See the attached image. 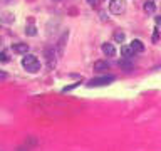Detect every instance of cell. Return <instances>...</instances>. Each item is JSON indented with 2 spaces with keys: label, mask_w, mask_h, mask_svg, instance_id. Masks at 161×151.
<instances>
[{
  "label": "cell",
  "mask_w": 161,
  "mask_h": 151,
  "mask_svg": "<svg viewBox=\"0 0 161 151\" xmlns=\"http://www.w3.org/2000/svg\"><path fill=\"white\" fill-rule=\"evenodd\" d=\"M22 66L27 72H32V74L40 69V62L34 54H25V57L22 59Z\"/></svg>",
  "instance_id": "6da1fadb"
},
{
  "label": "cell",
  "mask_w": 161,
  "mask_h": 151,
  "mask_svg": "<svg viewBox=\"0 0 161 151\" xmlns=\"http://www.w3.org/2000/svg\"><path fill=\"white\" fill-rule=\"evenodd\" d=\"M116 79L114 76H101V77H94V79H91L87 82V86L89 87H101V86H107L111 84Z\"/></svg>",
  "instance_id": "7a4b0ae2"
},
{
  "label": "cell",
  "mask_w": 161,
  "mask_h": 151,
  "mask_svg": "<svg viewBox=\"0 0 161 151\" xmlns=\"http://www.w3.org/2000/svg\"><path fill=\"white\" fill-rule=\"evenodd\" d=\"M126 10V0H109V12L114 15H121Z\"/></svg>",
  "instance_id": "3957f363"
},
{
  "label": "cell",
  "mask_w": 161,
  "mask_h": 151,
  "mask_svg": "<svg viewBox=\"0 0 161 151\" xmlns=\"http://www.w3.org/2000/svg\"><path fill=\"white\" fill-rule=\"evenodd\" d=\"M67 39H69V30H66L64 34H62L61 39H59V42H57V56H59V57L64 54V47H66Z\"/></svg>",
  "instance_id": "277c9868"
},
{
  "label": "cell",
  "mask_w": 161,
  "mask_h": 151,
  "mask_svg": "<svg viewBox=\"0 0 161 151\" xmlns=\"http://www.w3.org/2000/svg\"><path fill=\"white\" fill-rule=\"evenodd\" d=\"M12 51L15 52V54H27L29 52V44H24V42L12 44Z\"/></svg>",
  "instance_id": "5b68a950"
},
{
  "label": "cell",
  "mask_w": 161,
  "mask_h": 151,
  "mask_svg": "<svg viewBox=\"0 0 161 151\" xmlns=\"http://www.w3.org/2000/svg\"><path fill=\"white\" fill-rule=\"evenodd\" d=\"M46 59H47V67L49 69H54L56 67V59H54V49H46Z\"/></svg>",
  "instance_id": "8992f818"
},
{
  "label": "cell",
  "mask_w": 161,
  "mask_h": 151,
  "mask_svg": "<svg viewBox=\"0 0 161 151\" xmlns=\"http://www.w3.org/2000/svg\"><path fill=\"white\" fill-rule=\"evenodd\" d=\"M102 52H104L107 57H114L116 56V49H114L113 44H109V42L102 44Z\"/></svg>",
  "instance_id": "52a82bcc"
},
{
  "label": "cell",
  "mask_w": 161,
  "mask_h": 151,
  "mask_svg": "<svg viewBox=\"0 0 161 151\" xmlns=\"http://www.w3.org/2000/svg\"><path fill=\"white\" fill-rule=\"evenodd\" d=\"M92 69H94V71H107V69H109V62H107V61H96L94 62V66H92Z\"/></svg>",
  "instance_id": "ba28073f"
},
{
  "label": "cell",
  "mask_w": 161,
  "mask_h": 151,
  "mask_svg": "<svg viewBox=\"0 0 161 151\" xmlns=\"http://www.w3.org/2000/svg\"><path fill=\"white\" fill-rule=\"evenodd\" d=\"M121 56H123L124 59H131V57L134 56V51L131 49V46H123L121 47Z\"/></svg>",
  "instance_id": "9c48e42d"
},
{
  "label": "cell",
  "mask_w": 161,
  "mask_h": 151,
  "mask_svg": "<svg viewBox=\"0 0 161 151\" xmlns=\"http://www.w3.org/2000/svg\"><path fill=\"white\" fill-rule=\"evenodd\" d=\"M131 49L134 51V54H136V52H143L144 51V44L141 40H138V39H134V40L131 42Z\"/></svg>",
  "instance_id": "30bf717a"
},
{
  "label": "cell",
  "mask_w": 161,
  "mask_h": 151,
  "mask_svg": "<svg viewBox=\"0 0 161 151\" xmlns=\"http://www.w3.org/2000/svg\"><path fill=\"white\" fill-rule=\"evenodd\" d=\"M143 8H144L146 13H154V10H156V3L151 2V0H148V2H144Z\"/></svg>",
  "instance_id": "8fae6325"
},
{
  "label": "cell",
  "mask_w": 161,
  "mask_h": 151,
  "mask_svg": "<svg viewBox=\"0 0 161 151\" xmlns=\"http://www.w3.org/2000/svg\"><path fill=\"white\" fill-rule=\"evenodd\" d=\"M113 39L118 44H123L124 40H126V35H124V32H121V30H116L114 34H113Z\"/></svg>",
  "instance_id": "7c38bea8"
},
{
  "label": "cell",
  "mask_w": 161,
  "mask_h": 151,
  "mask_svg": "<svg viewBox=\"0 0 161 151\" xmlns=\"http://www.w3.org/2000/svg\"><path fill=\"white\" fill-rule=\"evenodd\" d=\"M0 20L5 22V24H10V22H13V15L10 12H3L2 15H0Z\"/></svg>",
  "instance_id": "4fadbf2b"
},
{
  "label": "cell",
  "mask_w": 161,
  "mask_h": 151,
  "mask_svg": "<svg viewBox=\"0 0 161 151\" xmlns=\"http://www.w3.org/2000/svg\"><path fill=\"white\" fill-rule=\"evenodd\" d=\"M25 34H27V35H30V37H34V35H37V29L30 24V25L25 27Z\"/></svg>",
  "instance_id": "5bb4252c"
},
{
  "label": "cell",
  "mask_w": 161,
  "mask_h": 151,
  "mask_svg": "<svg viewBox=\"0 0 161 151\" xmlns=\"http://www.w3.org/2000/svg\"><path fill=\"white\" fill-rule=\"evenodd\" d=\"M119 67H124V69H133V64L129 62V59H123V61H119Z\"/></svg>",
  "instance_id": "9a60e30c"
},
{
  "label": "cell",
  "mask_w": 161,
  "mask_h": 151,
  "mask_svg": "<svg viewBox=\"0 0 161 151\" xmlns=\"http://www.w3.org/2000/svg\"><path fill=\"white\" fill-rule=\"evenodd\" d=\"M10 59H8V56L5 54V52H0V62H8Z\"/></svg>",
  "instance_id": "2e32d148"
},
{
  "label": "cell",
  "mask_w": 161,
  "mask_h": 151,
  "mask_svg": "<svg viewBox=\"0 0 161 151\" xmlns=\"http://www.w3.org/2000/svg\"><path fill=\"white\" fill-rule=\"evenodd\" d=\"M79 84H81V82H76V84H72V86H67V87H64V89H62V92L72 91V89H74V87H77V86H79Z\"/></svg>",
  "instance_id": "e0dca14e"
},
{
  "label": "cell",
  "mask_w": 161,
  "mask_h": 151,
  "mask_svg": "<svg viewBox=\"0 0 161 151\" xmlns=\"http://www.w3.org/2000/svg\"><path fill=\"white\" fill-rule=\"evenodd\" d=\"M158 39H159V30H158V29H156V30H154V35H153V40L156 42V40H158Z\"/></svg>",
  "instance_id": "ac0fdd59"
},
{
  "label": "cell",
  "mask_w": 161,
  "mask_h": 151,
  "mask_svg": "<svg viewBox=\"0 0 161 151\" xmlns=\"http://www.w3.org/2000/svg\"><path fill=\"white\" fill-rule=\"evenodd\" d=\"M0 79H7V72L0 71Z\"/></svg>",
  "instance_id": "d6986e66"
},
{
  "label": "cell",
  "mask_w": 161,
  "mask_h": 151,
  "mask_svg": "<svg viewBox=\"0 0 161 151\" xmlns=\"http://www.w3.org/2000/svg\"><path fill=\"white\" fill-rule=\"evenodd\" d=\"M156 24H158V25H161V17H156Z\"/></svg>",
  "instance_id": "ffe728a7"
},
{
  "label": "cell",
  "mask_w": 161,
  "mask_h": 151,
  "mask_svg": "<svg viewBox=\"0 0 161 151\" xmlns=\"http://www.w3.org/2000/svg\"><path fill=\"white\" fill-rule=\"evenodd\" d=\"M17 151H29V148H19Z\"/></svg>",
  "instance_id": "44dd1931"
}]
</instances>
